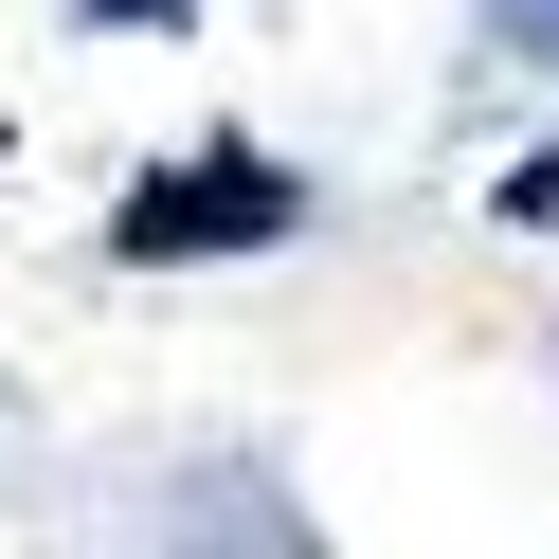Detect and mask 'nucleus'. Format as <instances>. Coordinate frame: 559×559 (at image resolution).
Listing matches in <instances>:
<instances>
[{
	"mask_svg": "<svg viewBox=\"0 0 559 559\" xmlns=\"http://www.w3.org/2000/svg\"><path fill=\"white\" fill-rule=\"evenodd\" d=\"M487 37H506V55H542V73H559V0H487Z\"/></svg>",
	"mask_w": 559,
	"mask_h": 559,
	"instance_id": "2",
	"label": "nucleus"
},
{
	"mask_svg": "<svg viewBox=\"0 0 559 559\" xmlns=\"http://www.w3.org/2000/svg\"><path fill=\"white\" fill-rule=\"evenodd\" d=\"M253 235H289V163H253V145H217V163H181V181H145L127 199V253H253Z\"/></svg>",
	"mask_w": 559,
	"mask_h": 559,
	"instance_id": "1",
	"label": "nucleus"
}]
</instances>
